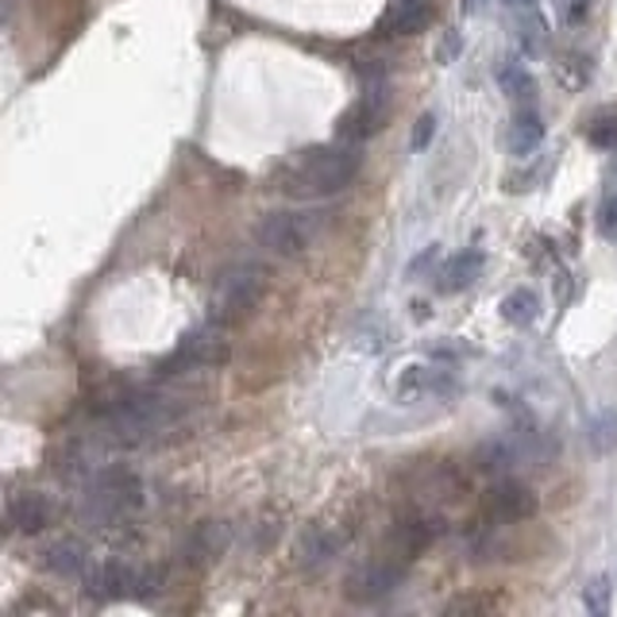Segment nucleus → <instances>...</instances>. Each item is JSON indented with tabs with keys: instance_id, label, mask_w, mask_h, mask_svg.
Listing matches in <instances>:
<instances>
[{
	"instance_id": "nucleus-6",
	"label": "nucleus",
	"mask_w": 617,
	"mask_h": 617,
	"mask_svg": "<svg viewBox=\"0 0 617 617\" xmlns=\"http://www.w3.org/2000/svg\"><path fill=\"white\" fill-rule=\"evenodd\" d=\"M143 506V483L132 471H104L97 475V483L89 486L85 509L97 522H120V517H132Z\"/></svg>"
},
{
	"instance_id": "nucleus-12",
	"label": "nucleus",
	"mask_w": 617,
	"mask_h": 617,
	"mask_svg": "<svg viewBox=\"0 0 617 617\" xmlns=\"http://www.w3.org/2000/svg\"><path fill=\"white\" fill-rule=\"evenodd\" d=\"M436 537H441V517L428 514V509H417V514L402 517V522L390 529V552H394V559L409 564V559H417L425 548H433Z\"/></svg>"
},
{
	"instance_id": "nucleus-27",
	"label": "nucleus",
	"mask_w": 617,
	"mask_h": 617,
	"mask_svg": "<svg viewBox=\"0 0 617 617\" xmlns=\"http://www.w3.org/2000/svg\"><path fill=\"white\" fill-rule=\"evenodd\" d=\"M595 224H598V235H603V240L617 243V193H614V198H606L603 205H598Z\"/></svg>"
},
{
	"instance_id": "nucleus-11",
	"label": "nucleus",
	"mask_w": 617,
	"mask_h": 617,
	"mask_svg": "<svg viewBox=\"0 0 617 617\" xmlns=\"http://www.w3.org/2000/svg\"><path fill=\"white\" fill-rule=\"evenodd\" d=\"M386 112H390V93H386V81H371L367 93L344 112L340 120V140L344 143H363L386 124Z\"/></svg>"
},
{
	"instance_id": "nucleus-3",
	"label": "nucleus",
	"mask_w": 617,
	"mask_h": 617,
	"mask_svg": "<svg viewBox=\"0 0 617 617\" xmlns=\"http://www.w3.org/2000/svg\"><path fill=\"white\" fill-rule=\"evenodd\" d=\"M552 452H556V444H552L548 433H540V428H533V425H522V428H509V433L494 436V441H486L483 448H478V467L506 475V471L529 467V463L540 467V463L552 459Z\"/></svg>"
},
{
	"instance_id": "nucleus-30",
	"label": "nucleus",
	"mask_w": 617,
	"mask_h": 617,
	"mask_svg": "<svg viewBox=\"0 0 617 617\" xmlns=\"http://www.w3.org/2000/svg\"><path fill=\"white\" fill-rule=\"evenodd\" d=\"M506 4H514V8H533L537 0H506Z\"/></svg>"
},
{
	"instance_id": "nucleus-19",
	"label": "nucleus",
	"mask_w": 617,
	"mask_h": 617,
	"mask_svg": "<svg viewBox=\"0 0 617 617\" xmlns=\"http://www.w3.org/2000/svg\"><path fill=\"white\" fill-rule=\"evenodd\" d=\"M498 85L502 93L509 97V101L517 104V109H529V104H537V78L525 70V62H502L498 67Z\"/></svg>"
},
{
	"instance_id": "nucleus-1",
	"label": "nucleus",
	"mask_w": 617,
	"mask_h": 617,
	"mask_svg": "<svg viewBox=\"0 0 617 617\" xmlns=\"http://www.w3.org/2000/svg\"><path fill=\"white\" fill-rule=\"evenodd\" d=\"M360 143H332V148H308L286 162L279 174L282 193L290 198H336L360 174Z\"/></svg>"
},
{
	"instance_id": "nucleus-29",
	"label": "nucleus",
	"mask_w": 617,
	"mask_h": 617,
	"mask_svg": "<svg viewBox=\"0 0 617 617\" xmlns=\"http://www.w3.org/2000/svg\"><path fill=\"white\" fill-rule=\"evenodd\" d=\"M436 135V117L433 112H425V117L417 120V128H413V151L428 148V140Z\"/></svg>"
},
{
	"instance_id": "nucleus-26",
	"label": "nucleus",
	"mask_w": 617,
	"mask_h": 617,
	"mask_svg": "<svg viewBox=\"0 0 617 617\" xmlns=\"http://www.w3.org/2000/svg\"><path fill=\"white\" fill-rule=\"evenodd\" d=\"M517 39H522V47H525V54H537L544 51V43H548V36H544V20H537V16H529V23H517Z\"/></svg>"
},
{
	"instance_id": "nucleus-31",
	"label": "nucleus",
	"mask_w": 617,
	"mask_h": 617,
	"mask_svg": "<svg viewBox=\"0 0 617 617\" xmlns=\"http://www.w3.org/2000/svg\"><path fill=\"white\" fill-rule=\"evenodd\" d=\"M463 8H467V12H478V8H483V0H467Z\"/></svg>"
},
{
	"instance_id": "nucleus-21",
	"label": "nucleus",
	"mask_w": 617,
	"mask_h": 617,
	"mask_svg": "<svg viewBox=\"0 0 617 617\" xmlns=\"http://www.w3.org/2000/svg\"><path fill=\"white\" fill-rule=\"evenodd\" d=\"M583 140L598 151H617V101L603 104L583 120Z\"/></svg>"
},
{
	"instance_id": "nucleus-9",
	"label": "nucleus",
	"mask_w": 617,
	"mask_h": 617,
	"mask_svg": "<svg viewBox=\"0 0 617 617\" xmlns=\"http://www.w3.org/2000/svg\"><path fill=\"white\" fill-rule=\"evenodd\" d=\"M402 583H405L402 559H371V564H360L347 575L344 595H347V603L375 606V603H386L390 595H397Z\"/></svg>"
},
{
	"instance_id": "nucleus-10",
	"label": "nucleus",
	"mask_w": 617,
	"mask_h": 617,
	"mask_svg": "<svg viewBox=\"0 0 617 617\" xmlns=\"http://www.w3.org/2000/svg\"><path fill=\"white\" fill-rule=\"evenodd\" d=\"M537 509H540V502H537V494H533V486L517 483V478H498V483L483 494V514L490 525L533 522Z\"/></svg>"
},
{
	"instance_id": "nucleus-16",
	"label": "nucleus",
	"mask_w": 617,
	"mask_h": 617,
	"mask_svg": "<svg viewBox=\"0 0 617 617\" xmlns=\"http://www.w3.org/2000/svg\"><path fill=\"white\" fill-rule=\"evenodd\" d=\"M433 23V0H397L386 12L383 31L386 36H417Z\"/></svg>"
},
{
	"instance_id": "nucleus-4",
	"label": "nucleus",
	"mask_w": 617,
	"mask_h": 617,
	"mask_svg": "<svg viewBox=\"0 0 617 617\" xmlns=\"http://www.w3.org/2000/svg\"><path fill=\"white\" fill-rule=\"evenodd\" d=\"M266 290V271L259 263H232L221 271L213 290V316L221 324H235V321H247L255 313L259 297Z\"/></svg>"
},
{
	"instance_id": "nucleus-20",
	"label": "nucleus",
	"mask_w": 617,
	"mask_h": 617,
	"mask_svg": "<svg viewBox=\"0 0 617 617\" xmlns=\"http://www.w3.org/2000/svg\"><path fill=\"white\" fill-rule=\"evenodd\" d=\"M224 544H229V529H224L221 522L198 525L193 537L185 540V564H213L224 552Z\"/></svg>"
},
{
	"instance_id": "nucleus-8",
	"label": "nucleus",
	"mask_w": 617,
	"mask_h": 617,
	"mask_svg": "<svg viewBox=\"0 0 617 617\" xmlns=\"http://www.w3.org/2000/svg\"><path fill=\"white\" fill-rule=\"evenodd\" d=\"M229 360V340L216 324H205V328H193L178 340V347L159 363L162 375H185V371H209L221 367Z\"/></svg>"
},
{
	"instance_id": "nucleus-24",
	"label": "nucleus",
	"mask_w": 617,
	"mask_h": 617,
	"mask_svg": "<svg viewBox=\"0 0 617 617\" xmlns=\"http://www.w3.org/2000/svg\"><path fill=\"white\" fill-rule=\"evenodd\" d=\"M590 444H595L598 452H610L617 448V409L610 413H603V417H595L590 421Z\"/></svg>"
},
{
	"instance_id": "nucleus-7",
	"label": "nucleus",
	"mask_w": 617,
	"mask_h": 617,
	"mask_svg": "<svg viewBox=\"0 0 617 617\" xmlns=\"http://www.w3.org/2000/svg\"><path fill=\"white\" fill-rule=\"evenodd\" d=\"M316 235V213H266L255 224V247L274 259H294L313 243Z\"/></svg>"
},
{
	"instance_id": "nucleus-5",
	"label": "nucleus",
	"mask_w": 617,
	"mask_h": 617,
	"mask_svg": "<svg viewBox=\"0 0 617 617\" xmlns=\"http://www.w3.org/2000/svg\"><path fill=\"white\" fill-rule=\"evenodd\" d=\"M89 598L97 603H120V598H135V603H151L166 590V575L159 567H128V564H104L85 575Z\"/></svg>"
},
{
	"instance_id": "nucleus-17",
	"label": "nucleus",
	"mask_w": 617,
	"mask_h": 617,
	"mask_svg": "<svg viewBox=\"0 0 617 617\" xmlns=\"http://www.w3.org/2000/svg\"><path fill=\"white\" fill-rule=\"evenodd\" d=\"M43 567L62 579H81L89 575V548L81 540H59L43 552Z\"/></svg>"
},
{
	"instance_id": "nucleus-14",
	"label": "nucleus",
	"mask_w": 617,
	"mask_h": 617,
	"mask_svg": "<svg viewBox=\"0 0 617 617\" xmlns=\"http://www.w3.org/2000/svg\"><path fill=\"white\" fill-rule=\"evenodd\" d=\"M54 522V506L47 494L39 490H23L16 494L12 502H8V525L20 533H28V537H36V533H43L47 525Z\"/></svg>"
},
{
	"instance_id": "nucleus-18",
	"label": "nucleus",
	"mask_w": 617,
	"mask_h": 617,
	"mask_svg": "<svg viewBox=\"0 0 617 617\" xmlns=\"http://www.w3.org/2000/svg\"><path fill=\"white\" fill-rule=\"evenodd\" d=\"M509 154H517V159H529L533 151L544 143V120L537 112V104H529V109H517L514 124H509Z\"/></svg>"
},
{
	"instance_id": "nucleus-15",
	"label": "nucleus",
	"mask_w": 617,
	"mask_h": 617,
	"mask_svg": "<svg viewBox=\"0 0 617 617\" xmlns=\"http://www.w3.org/2000/svg\"><path fill=\"white\" fill-rule=\"evenodd\" d=\"M483 266H486V255L483 251H459V255H452L448 263H444V271L436 274V290L441 294H463L467 286H475L478 279H483Z\"/></svg>"
},
{
	"instance_id": "nucleus-13",
	"label": "nucleus",
	"mask_w": 617,
	"mask_h": 617,
	"mask_svg": "<svg viewBox=\"0 0 617 617\" xmlns=\"http://www.w3.org/2000/svg\"><path fill=\"white\" fill-rule=\"evenodd\" d=\"M347 544V533L336 529V525H305V533L297 537V548H294V564L302 567V572H316V567L332 564V559L344 552Z\"/></svg>"
},
{
	"instance_id": "nucleus-23",
	"label": "nucleus",
	"mask_w": 617,
	"mask_h": 617,
	"mask_svg": "<svg viewBox=\"0 0 617 617\" xmlns=\"http://www.w3.org/2000/svg\"><path fill=\"white\" fill-rule=\"evenodd\" d=\"M402 394H448V390H456L448 371H436V367H409L402 375V383H397Z\"/></svg>"
},
{
	"instance_id": "nucleus-28",
	"label": "nucleus",
	"mask_w": 617,
	"mask_h": 617,
	"mask_svg": "<svg viewBox=\"0 0 617 617\" xmlns=\"http://www.w3.org/2000/svg\"><path fill=\"white\" fill-rule=\"evenodd\" d=\"M583 603H587V610L606 614V606H610V587H606V579L587 583V590H583Z\"/></svg>"
},
{
	"instance_id": "nucleus-22",
	"label": "nucleus",
	"mask_w": 617,
	"mask_h": 617,
	"mask_svg": "<svg viewBox=\"0 0 617 617\" xmlns=\"http://www.w3.org/2000/svg\"><path fill=\"white\" fill-rule=\"evenodd\" d=\"M537 316H540V297H537V290L517 286V290H509V294L502 297V321L514 324V328H529V324L537 321Z\"/></svg>"
},
{
	"instance_id": "nucleus-2",
	"label": "nucleus",
	"mask_w": 617,
	"mask_h": 617,
	"mask_svg": "<svg viewBox=\"0 0 617 617\" xmlns=\"http://www.w3.org/2000/svg\"><path fill=\"white\" fill-rule=\"evenodd\" d=\"M174 425V402L159 394H124L104 409V436L120 448L151 444Z\"/></svg>"
},
{
	"instance_id": "nucleus-25",
	"label": "nucleus",
	"mask_w": 617,
	"mask_h": 617,
	"mask_svg": "<svg viewBox=\"0 0 617 617\" xmlns=\"http://www.w3.org/2000/svg\"><path fill=\"white\" fill-rule=\"evenodd\" d=\"M590 16V0H556V20L564 28H579Z\"/></svg>"
}]
</instances>
